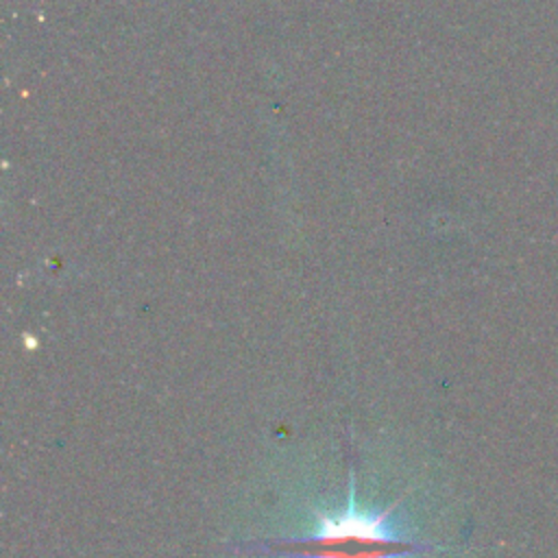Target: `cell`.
Instances as JSON below:
<instances>
[{
	"label": "cell",
	"instance_id": "6da1fadb",
	"mask_svg": "<svg viewBox=\"0 0 558 558\" xmlns=\"http://www.w3.org/2000/svg\"><path fill=\"white\" fill-rule=\"evenodd\" d=\"M399 504L401 497L379 510L360 508L351 475L342 510H316V527L310 536L259 543V551L294 558H405L429 549L423 543L405 538L397 530L392 510Z\"/></svg>",
	"mask_w": 558,
	"mask_h": 558
}]
</instances>
